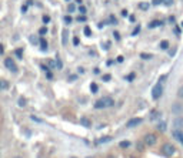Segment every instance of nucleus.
<instances>
[{
  "label": "nucleus",
  "instance_id": "56",
  "mask_svg": "<svg viewBox=\"0 0 183 158\" xmlns=\"http://www.w3.org/2000/svg\"><path fill=\"white\" fill-rule=\"evenodd\" d=\"M13 158H23V157H22V155H15Z\"/></svg>",
  "mask_w": 183,
  "mask_h": 158
},
{
  "label": "nucleus",
  "instance_id": "39",
  "mask_svg": "<svg viewBox=\"0 0 183 158\" xmlns=\"http://www.w3.org/2000/svg\"><path fill=\"white\" fill-rule=\"evenodd\" d=\"M56 67H57V68H62V61H60L59 59L56 60Z\"/></svg>",
  "mask_w": 183,
  "mask_h": 158
},
{
  "label": "nucleus",
  "instance_id": "20",
  "mask_svg": "<svg viewBox=\"0 0 183 158\" xmlns=\"http://www.w3.org/2000/svg\"><path fill=\"white\" fill-rule=\"evenodd\" d=\"M176 95H177L180 100H183V86H180V87L177 88V93H176Z\"/></svg>",
  "mask_w": 183,
  "mask_h": 158
},
{
  "label": "nucleus",
  "instance_id": "16",
  "mask_svg": "<svg viewBox=\"0 0 183 158\" xmlns=\"http://www.w3.org/2000/svg\"><path fill=\"white\" fill-rule=\"evenodd\" d=\"M139 9H140V10H143V12H146V10L149 9V3H146V2L139 3Z\"/></svg>",
  "mask_w": 183,
  "mask_h": 158
},
{
  "label": "nucleus",
  "instance_id": "23",
  "mask_svg": "<svg viewBox=\"0 0 183 158\" xmlns=\"http://www.w3.org/2000/svg\"><path fill=\"white\" fill-rule=\"evenodd\" d=\"M83 33H84L87 37H90V36H91V30H90V27H89V26H86V27L83 29Z\"/></svg>",
  "mask_w": 183,
  "mask_h": 158
},
{
  "label": "nucleus",
  "instance_id": "6",
  "mask_svg": "<svg viewBox=\"0 0 183 158\" xmlns=\"http://www.w3.org/2000/svg\"><path fill=\"white\" fill-rule=\"evenodd\" d=\"M142 121H143V118H142V117H135V118H132V120H129V121L126 122V127H127V128L137 127V125H140V124H142Z\"/></svg>",
  "mask_w": 183,
  "mask_h": 158
},
{
  "label": "nucleus",
  "instance_id": "4",
  "mask_svg": "<svg viewBox=\"0 0 183 158\" xmlns=\"http://www.w3.org/2000/svg\"><path fill=\"white\" fill-rule=\"evenodd\" d=\"M162 151H163V154H164L166 157H173V155H174V152H176V148H174V145H173V144L166 142V144L162 147Z\"/></svg>",
  "mask_w": 183,
  "mask_h": 158
},
{
  "label": "nucleus",
  "instance_id": "5",
  "mask_svg": "<svg viewBox=\"0 0 183 158\" xmlns=\"http://www.w3.org/2000/svg\"><path fill=\"white\" fill-rule=\"evenodd\" d=\"M5 67H6L7 70H10L12 73H17V66H16V63H15L10 57H7V59L5 60Z\"/></svg>",
  "mask_w": 183,
  "mask_h": 158
},
{
  "label": "nucleus",
  "instance_id": "27",
  "mask_svg": "<svg viewBox=\"0 0 183 158\" xmlns=\"http://www.w3.org/2000/svg\"><path fill=\"white\" fill-rule=\"evenodd\" d=\"M46 33H47V27H42V29L39 30V34H40V36H44Z\"/></svg>",
  "mask_w": 183,
  "mask_h": 158
},
{
  "label": "nucleus",
  "instance_id": "36",
  "mask_svg": "<svg viewBox=\"0 0 183 158\" xmlns=\"http://www.w3.org/2000/svg\"><path fill=\"white\" fill-rule=\"evenodd\" d=\"M123 60H125V57H123V56H119V57L116 59V61H117L119 64H122V63H123Z\"/></svg>",
  "mask_w": 183,
  "mask_h": 158
},
{
  "label": "nucleus",
  "instance_id": "8",
  "mask_svg": "<svg viewBox=\"0 0 183 158\" xmlns=\"http://www.w3.org/2000/svg\"><path fill=\"white\" fill-rule=\"evenodd\" d=\"M173 137H174V138H176L182 145H183V131H182L180 128H177V130H174V131H173Z\"/></svg>",
  "mask_w": 183,
  "mask_h": 158
},
{
  "label": "nucleus",
  "instance_id": "11",
  "mask_svg": "<svg viewBox=\"0 0 183 158\" xmlns=\"http://www.w3.org/2000/svg\"><path fill=\"white\" fill-rule=\"evenodd\" d=\"M39 43H40V49H42V51H47V41H46V39H42V37H40Z\"/></svg>",
  "mask_w": 183,
  "mask_h": 158
},
{
  "label": "nucleus",
  "instance_id": "46",
  "mask_svg": "<svg viewBox=\"0 0 183 158\" xmlns=\"http://www.w3.org/2000/svg\"><path fill=\"white\" fill-rule=\"evenodd\" d=\"M64 22H66V23H70V22H72V17L66 16V17H64Z\"/></svg>",
  "mask_w": 183,
  "mask_h": 158
},
{
  "label": "nucleus",
  "instance_id": "24",
  "mask_svg": "<svg viewBox=\"0 0 183 158\" xmlns=\"http://www.w3.org/2000/svg\"><path fill=\"white\" fill-rule=\"evenodd\" d=\"M79 12H80V14H86V12H87V9L82 5V6H79Z\"/></svg>",
  "mask_w": 183,
  "mask_h": 158
},
{
  "label": "nucleus",
  "instance_id": "25",
  "mask_svg": "<svg viewBox=\"0 0 183 158\" xmlns=\"http://www.w3.org/2000/svg\"><path fill=\"white\" fill-rule=\"evenodd\" d=\"M30 43H32V44H37V37H36L34 34L30 36Z\"/></svg>",
  "mask_w": 183,
  "mask_h": 158
},
{
  "label": "nucleus",
  "instance_id": "21",
  "mask_svg": "<svg viewBox=\"0 0 183 158\" xmlns=\"http://www.w3.org/2000/svg\"><path fill=\"white\" fill-rule=\"evenodd\" d=\"M80 122H82V125H84V127H90V125H91V124H90V120H87V118H82Z\"/></svg>",
  "mask_w": 183,
  "mask_h": 158
},
{
  "label": "nucleus",
  "instance_id": "53",
  "mask_svg": "<svg viewBox=\"0 0 183 158\" xmlns=\"http://www.w3.org/2000/svg\"><path fill=\"white\" fill-rule=\"evenodd\" d=\"M49 66H50V67H52V68H53V67H54V63H53V61H52V60H50V61H49Z\"/></svg>",
  "mask_w": 183,
  "mask_h": 158
},
{
  "label": "nucleus",
  "instance_id": "35",
  "mask_svg": "<svg viewBox=\"0 0 183 158\" xmlns=\"http://www.w3.org/2000/svg\"><path fill=\"white\" fill-rule=\"evenodd\" d=\"M113 36H115V39L116 40H120L122 37H120V34H119V32H113Z\"/></svg>",
  "mask_w": 183,
  "mask_h": 158
},
{
  "label": "nucleus",
  "instance_id": "2",
  "mask_svg": "<svg viewBox=\"0 0 183 158\" xmlns=\"http://www.w3.org/2000/svg\"><path fill=\"white\" fill-rule=\"evenodd\" d=\"M156 142H157V135L153 134V132H147L143 138V144L147 145V147H153Z\"/></svg>",
  "mask_w": 183,
  "mask_h": 158
},
{
  "label": "nucleus",
  "instance_id": "9",
  "mask_svg": "<svg viewBox=\"0 0 183 158\" xmlns=\"http://www.w3.org/2000/svg\"><path fill=\"white\" fill-rule=\"evenodd\" d=\"M160 117H162V113H160V111H157V110H153V111H150L149 120H150V121H156V120H159Z\"/></svg>",
  "mask_w": 183,
  "mask_h": 158
},
{
  "label": "nucleus",
  "instance_id": "18",
  "mask_svg": "<svg viewBox=\"0 0 183 158\" xmlns=\"http://www.w3.org/2000/svg\"><path fill=\"white\" fill-rule=\"evenodd\" d=\"M140 59H142V60H152L153 56H152V54H147V53H142V54H140Z\"/></svg>",
  "mask_w": 183,
  "mask_h": 158
},
{
  "label": "nucleus",
  "instance_id": "26",
  "mask_svg": "<svg viewBox=\"0 0 183 158\" xmlns=\"http://www.w3.org/2000/svg\"><path fill=\"white\" fill-rule=\"evenodd\" d=\"M16 56H17L19 59H22V57H23V49H17V50H16Z\"/></svg>",
  "mask_w": 183,
  "mask_h": 158
},
{
  "label": "nucleus",
  "instance_id": "54",
  "mask_svg": "<svg viewBox=\"0 0 183 158\" xmlns=\"http://www.w3.org/2000/svg\"><path fill=\"white\" fill-rule=\"evenodd\" d=\"M110 22H112V23H116V19H115V17L112 16V17H110Z\"/></svg>",
  "mask_w": 183,
  "mask_h": 158
},
{
  "label": "nucleus",
  "instance_id": "43",
  "mask_svg": "<svg viewBox=\"0 0 183 158\" xmlns=\"http://www.w3.org/2000/svg\"><path fill=\"white\" fill-rule=\"evenodd\" d=\"M164 80H167V76H162V77L159 78V83H163Z\"/></svg>",
  "mask_w": 183,
  "mask_h": 158
},
{
  "label": "nucleus",
  "instance_id": "45",
  "mask_svg": "<svg viewBox=\"0 0 183 158\" xmlns=\"http://www.w3.org/2000/svg\"><path fill=\"white\" fill-rule=\"evenodd\" d=\"M129 20H130V22L133 23V22H136V17H135V16L132 14V16H129Z\"/></svg>",
  "mask_w": 183,
  "mask_h": 158
},
{
  "label": "nucleus",
  "instance_id": "58",
  "mask_svg": "<svg viewBox=\"0 0 183 158\" xmlns=\"http://www.w3.org/2000/svg\"><path fill=\"white\" fill-rule=\"evenodd\" d=\"M72 158H77V157H72Z\"/></svg>",
  "mask_w": 183,
  "mask_h": 158
},
{
  "label": "nucleus",
  "instance_id": "49",
  "mask_svg": "<svg viewBox=\"0 0 183 158\" xmlns=\"http://www.w3.org/2000/svg\"><path fill=\"white\" fill-rule=\"evenodd\" d=\"M26 10H27V5H26V3H25V6H23V7H22V12H23V13H25V12H26Z\"/></svg>",
  "mask_w": 183,
  "mask_h": 158
},
{
  "label": "nucleus",
  "instance_id": "48",
  "mask_svg": "<svg viewBox=\"0 0 183 158\" xmlns=\"http://www.w3.org/2000/svg\"><path fill=\"white\" fill-rule=\"evenodd\" d=\"M3 51H5V47H3L2 43H0V54H3Z\"/></svg>",
  "mask_w": 183,
  "mask_h": 158
},
{
  "label": "nucleus",
  "instance_id": "52",
  "mask_svg": "<svg viewBox=\"0 0 183 158\" xmlns=\"http://www.w3.org/2000/svg\"><path fill=\"white\" fill-rule=\"evenodd\" d=\"M122 16L126 17V16H127V12H126V10H122Z\"/></svg>",
  "mask_w": 183,
  "mask_h": 158
},
{
  "label": "nucleus",
  "instance_id": "13",
  "mask_svg": "<svg viewBox=\"0 0 183 158\" xmlns=\"http://www.w3.org/2000/svg\"><path fill=\"white\" fill-rule=\"evenodd\" d=\"M110 140H112V137H110V135H105V137L99 138L96 142H97V144H105V142H107V141H110Z\"/></svg>",
  "mask_w": 183,
  "mask_h": 158
},
{
  "label": "nucleus",
  "instance_id": "44",
  "mask_svg": "<svg viewBox=\"0 0 183 158\" xmlns=\"http://www.w3.org/2000/svg\"><path fill=\"white\" fill-rule=\"evenodd\" d=\"M32 120H33V121H36V122H40V121H42V120H39L36 115H32Z\"/></svg>",
  "mask_w": 183,
  "mask_h": 158
},
{
  "label": "nucleus",
  "instance_id": "14",
  "mask_svg": "<svg viewBox=\"0 0 183 158\" xmlns=\"http://www.w3.org/2000/svg\"><path fill=\"white\" fill-rule=\"evenodd\" d=\"M90 91L93 93V94H96V93L99 91V86H97V83H90Z\"/></svg>",
  "mask_w": 183,
  "mask_h": 158
},
{
  "label": "nucleus",
  "instance_id": "33",
  "mask_svg": "<svg viewBox=\"0 0 183 158\" xmlns=\"http://www.w3.org/2000/svg\"><path fill=\"white\" fill-rule=\"evenodd\" d=\"M79 43H80L79 37H73V46H79Z\"/></svg>",
  "mask_w": 183,
  "mask_h": 158
},
{
  "label": "nucleus",
  "instance_id": "7",
  "mask_svg": "<svg viewBox=\"0 0 183 158\" xmlns=\"http://www.w3.org/2000/svg\"><path fill=\"white\" fill-rule=\"evenodd\" d=\"M172 113H173L174 115H180V114L183 113V104H180V103H173V104H172Z\"/></svg>",
  "mask_w": 183,
  "mask_h": 158
},
{
  "label": "nucleus",
  "instance_id": "30",
  "mask_svg": "<svg viewBox=\"0 0 183 158\" xmlns=\"http://www.w3.org/2000/svg\"><path fill=\"white\" fill-rule=\"evenodd\" d=\"M163 5L164 6H172L173 5V0H163Z\"/></svg>",
  "mask_w": 183,
  "mask_h": 158
},
{
  "label": "nucleus",
  "instance_id": "41",
  "mask_svg": "<svg viewBox=\"0 0 183 158\" xmlns=\"http://www.w3.org/2000/svg\"><path fill=\"white\" fill-rule=\"evenodd\" d=\"M174 34H177V36H180V29H179L177 26L174 27Z\"/></svg>",
  "mask_w": 183,
  "mask_h": 158
},
{
  "label": "nucleus",
  "instance_id": "51",
  "mask_svg": "<svg viewBox=\"0 0 183 158\" xmlns=\"http://www.w3.org/2000/svg\"><path fill=\"white\" fill-rule=\"evenodd\" d=\"M142 148H143V145H142V142H139V144H137V149L142 151Z\"/></svg>",
  "mask_w": 183,
  "mask_h": 158
},
{
  "label": "nucleus",
  "instance_id": "22",
  "mask_svg": "<svg viewBox=\"0 0 183 158\" xmlns=\"http://www.w3.org/2000/svg\"><path fill=\"white\" fill-rule=\"evenodd\" d=\"M67 12H69V13H73V12H76V6H74V3H70V5L67 6Z\"/></svg>",
  "mask_w": 183,
  "mask_h": 158
},
{
  "label": "nucleus",
  "instance_id": "15",
  "mask_svg": "<svg viewBox=\"0 0 183 158\" xmlns=\"http://www.w3.org/2000/svg\"><path fill=\"white\" fill-rule=\"evenodd\" d=\"M67 36H69V30H67V29H64V30H63V34H62V37H63V39H62L63 44H66V43H67Z\"/></svg>",
  "mask_w": 183,
  "mask_h": 158
},
{
  "label": "nucleus",
  "instance_id": "12",
  "mask_svg": "<svg viewBox=\"0 0 183 158\" xmlns=\"http://www.w3.org/2000/svg\"><path fill=\"white\" fill-rule=\"evenodd\" d=\"M166 128H167V125H166V121H160V122L157 124V130H159L160 132H164V131H166Z\"/></svg>",
  "mask_w": 183,
  "mask_h": 158
},
{
  "label": "nucleus",
  "instance_id": "28",
  "mask_svg": "<svg viewBox=\"0 0 183 158\" xmlns=\"http://www.w3.org/2000/svg\"><path fill=\"white\" fill-rule=\"evenodd\" d=\"M19 105H20V107H25V105H26V100H25L23 97L19 98Z\"/></svg>",
  "mask_w": 183,
  "mask_h": 158
},
{
  "label": "nucleus",
  "instance_id": "3",
  "mask_svg": "<svg viewBox=\"0 0 183 158\" xmlns=\"http://www.w3.org/2000/svg\"><path fill=\"white\" fill-rule=\"evenodd\" d=\"M162 95H163V84L162 83H157L152 88V97H153V100H159Z\"/></svg>",
  "mask_w": 183,
  "mask_h": 158
},
{
  "label": "nucleus",
  "instance_id": "55",
  "mask_svg": "<svg viewBox=\"0 0 183 158\" xmlns=\"http://www.w3.org/2000/svg\"><path fill=\"white\" fill-rule=\"evenodd\" d=\"M77 70H79V73H83V71H84V68H83V67H79Z\"/></svg>",
  "mask_w": 183,
  "mask_h": 158
},
{
  "label": "nucleus",
  "instance_id": "29",
  "mask_svg": "<svg viewBox=\"0 0 183 158\" xmlns=\"http://www.w3.org/2000/svg\"><path fill=\"white\" fill-rule=\"evenodd\" d=\"M152 5H154V6L163 5V0H152Z\"/></svg>",
  "mask_w": 183,
  "mask_h": 158
},
{
  "label": "nucleus",
  "instance_id": "10",
  "mask_svg": "<svg viewBox=\"0 0 183 158\" xmlns=\"http://www.w3.org/2000/svg\"><path fill=\"white\" fill-rule=\"evenodd\" d=\"M164 24V22H162V20H153V22H150L149 23V29H154V27H157V26H163Z\"/></svg>",
  "mask_w": 183,
  "mask_h": 158
},
{
  "label": "nucleus",
  "instance_id": "47",
  "mask_svg": "<svg viewBox=\"0 0 183 158\" xmlns=\"http://www.w3.org/2000/svg\"><path fill=\"white\" fill-rule=\"evenodd\" d=\"M112 64H113V60H107V61H106V66H107V67H110Z\"/></svg>",
  "mask_w": 183,
  "mask_h": 158
},
{
  "label": "nucleus",
  "instance_id": "32",
  "mask_svg": "<svg viewBox=\"0 0 183 158\" xmlns=\"http://www.w3.org/2000/svg\"><path fill=\"white\" fill-rule=\"evenodd\" d=\"M139 32H140V26H136V29L133 30V33H132V36H136V34H137Z\"/></svg>",
  "mask_w": 183,
  "mask_h": 158
},
{
  "label": "nucleus",
  "instance_id": "40",
  "mask_svg": "<svg viewBox=\"0 0 183 158\" xmlns=\"http://www.w3.org/2000/svg\"><path fill=\"white\" fill-rule=\"evenodd\" d=\"M43 22H44V23H49V22H50V17H49V16H43Z\"/></svg>",
  "mask_w": 183,
  "mask_h": 158
},
{
  "label": "nucleus",
  "instance_id": "42",
  "mask_svg": "<svg viewBox=\"0 0 183 158\" xmlns=\"http://www.w3.org/2000/svg\"><path fill=\"white\" fill-rule=\"evenodd\" d=\"M127 80H129V81L135 80V74H133V73H132V74H129V76H127Z\"/></svg>",
  "mask_w": 183,
  "mask_h": 158
},
{
  "label": "nucleus",
  "instance_id": "19",
  "mask_svg": "<svg viewBox=\"0 0 183 158\" xmlns=\"http://www.w3.org/2000/svg\"><path fill=\"white\" fill-rule=\"evenodd\" d=\"M119 145H120V148H129V147L132 145V142H130V141H122Z\"/></svg>",
  "mask_w": 183,
  "mask_h": 158
},
{
  "label": "nucleus",
  "instance_id": "34",
  "mask_svg": "<svg viewBox=\"0 0 183 158\" xmlns=\"http://www.w3.org/2000/svg\"><path fill=\"white\" fill-rule=\"evenodd\" d=\"M110 78H112L110 74H105V76H103V81H110Z\"/></svg>",
  "mask_w": 183,
  "mask_h": 158
},
{
  "label": "nucleus",
  "instance_id": "17",
  "mask_svg": "<svg viewBox=\"0 0 183 158\" xmlns=\"http://www.w3.org/2000/svg\"><path fill=\"white\" fill-rule=\"evenodd\" d=\"M160 49H162V50H167V49H169V41H167V40L160 41Z\"/></svg>",
  "mask_w": 183,
  "mask_h": 158
},
{
  "label": "nucleus",
  "instance_id": "57",
  "mask_svg": "<svg viewBox=\"0 0 183 158\" xmlns=\"http://www.w3.org/2000/svg\"><path fill=\"white\" fill-rule=\"evenodd\" d=\"M0 90H3V88H2V81H0Z\"/></svg>",
  "mask_w": 183,
  "mask_h": 158
},
{
  "label": "nucleus",
  "instance_id": "31",
  "mask_svg": "<svg viewBox=\"0 0 183 158\" xmlns=\"http://www.w3.org/2000/svg\"><path fill=\"white\" fill-rule=\"evenodd\" d=\"M86 19H87V17H86L84 14H82V16L77 17V22H86Z\"/></svg>",
  "mask_w": 183,
  "mask_h": 158
},
{
  "label": "nucleus",
  "instance_id": "50",
  "mask_svg": "<svg viewBox=\"0 0 183 158\" xmlns=\"http://www.w3.org/2000/svg\"><path fill=\"white\" fill-rule=\"evenodd\" d=\"M93 73H95V74H100V68H95Z\"/></svg>",
  "mask_w": 183,
  "mask_h": 158
},
{
  "label": "nucleus",
  "instance_id": "37",
  "mask_svg": "<svg viewBox=\"0 0 183 158\" xmlns=\"http://www.w3.org/2000/svg\"><path fill=\"white\" fill-rule=\"evenodd\" d=\"M46 77H47V78H49V80H50V78H53V73H52V71H50V70H49V71H47V73H46Z\"/></svg>",
  "mask_w": 183,
  "mask_h": 158
},
{
  "label": "nucleus",
  "instance_id": "1",
  "mask_svg": "<svg viewBox=\"0 0 183 158\" xmlns=\"http://www.w3.org/2000/svg\"><path fill=\"white\" fill-rule=\"evenodd\" d=\"M115 101L112 97H103V98H99L96 103H95V108L97 110H103V108H107V107H113Z\"/></svg>",
  "mask_w": 183,
  "mask_h": 158
},
{
  "label": "nucleus",
  "instance_id": "38",
  "mask_svg": "<svg viewBox=\"0 0 183 158\" xmlns=\"http://www.w3.org/2000/svg\"><path fill=\"white\" fill-rule=\"evenodd\" d=\"M2 88H9V83L7 81H2Z\"/></svg>",
  "mask_w": 183,
  "mask_h": 158
}]
</instances>
